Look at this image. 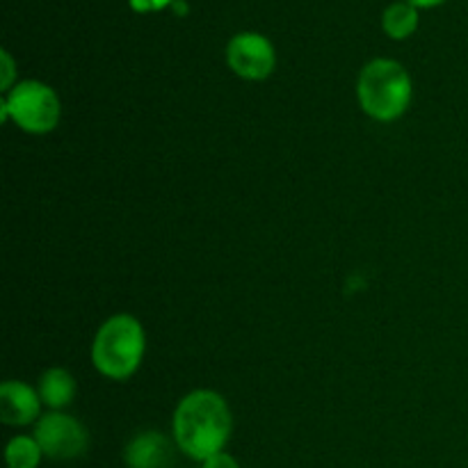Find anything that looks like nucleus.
Masks as SVG:
<instances>
[{
	"label": "nucleus",
	"instance_id": "f257e3e1",
	"mask_svg": "<svg viewBox=\"0 0 468 468\" xmlns=\"http://www.w3.org/2000/svg\"><path fill=\"white\" fill-rule=\"evenodd\" d=\"M233 419L219 393L199 388L178 402L172 419V439L176 448L195 462H206L227 448Z\"/></svg>",
	"mask_w": 468,
	"mask_h": 468
},
{
	"label": "nucleus",
	"instance_id": "f03ea898",
	"mask_svg": "<svg viewBox=\"0 0 468 468\" xmlns=\"http://www.w3.org/2000/svg\"><path fill=\"white\" fill-rule=\"evenodd\" d=\"M146 352V336L140 320L128 314L112 315L96 332L91 343V364L103 378L123 382L140 368Z\"/></svg>",
	"mask_w": 468,
	"mask_h": 468
},
{
	"label": "nucleus",
	"instance_id": "7ed1b4c3",
	"mask_svg": "<svg viewBox=\"0 0 468 468\" xmlns=\"http://www.w3.org/2000/svg\"><path fill=\"white\" fill-rule=\"evenodd\" d=\"M361 110L375 122H396L411 103V78L396 59L378 58L366 64L356 80Z\"/></svg>",
	"mask_w": 468,
	"mask_h": 468
},
{
	"label": "nucleus",
	"instance_id": "20e7f679",
	"mask_svg": "<svg viewBox=\"0 0 468 468\" xmlns=\"http://www.w3.org/2000/svg\"><path fill=\"white\" fill-rule=\"evenodd\" d=\"M62 114L58 94L50 85L39 80H21L5 94L3 119H12L21 131L30 135H46L55 131Z\"/></svg>",
	"mask_w": 468,
	"mask_h": 468
},
{
	"label": "nucleus",
	"instance_id": "39448f33",
	"mask_svg": "<svg viewBox=\"0 0 468 468\" xmlns=\"http://www.w3.org/2000/svg\"><path fill=\"white\" fill-rule=\"evenodd\" d=\"M32 437L44 451V457L53 462L78 460L90 448V434L85 425L64 411H48L35 423Z\"/></svg>",
	"mask_w": 468,
	"mask_h": 468
},
{
	"label": "nucleus",
	"instance_id": "423d86ee",
	"mask_svg": "<svg viewBox=\"0 0 468 468\" xmlns=\"http://www.w3.org/2000/svg\"><path fill=\"white\" fill-rule=\"evenodd\" d=\"M227 62L231 71L245 80H265L277 67V53L268 37L240 32L229 41Z\"/></svg>",
	"mask_w": 468,
	"mask_h": 468
},
{
	"label": "nucleus",
	"instance_id": "0eeeda50",
	"mask_svg": "<svg viewBox=\"0 0 468 468\" xmlns=\"http://www.w3.org/2000/svg\"><path fill=\"white\" fill-rule=\"evenodd\" d=\"M41 396L39 391L18 379H7L0 387V420L12 428L32 425L41 419Z\"/></svg>",
	"mask_w": 468,
	"mask_h": 468
},
{
	"label": "nucleus",
	"instance_id": "6e6552de",
	"mask_svg": "<svg viewBox=\"0 0 468 468\" xmlns=\"http://www.w3.org/2000/svg\"><path fill=\"white\" fill-rule=\"evenodd\" d=\"M176 441L158 430L135 434L123 448V464L128 468H169L174 464Z\"/></svg>",
	"mask_w": 468,
	"mask_h": 468
},
{
	"label": "nucleus",
	"instance_id": "1a4fd4ad",
	"mask_svg": "<svg viewBox=\"0 0 468 468\" xmlns=\"http://www.w3.org/2000/svg\"><path fill=\"white\" fill-rule=\"evenodd\" d=\"M41 402L50 411H62L76 398V379L64 368H48L39 379Z\"/></svg>",
	"mask_w": 468,
	"mask_h": 468
},
{
	"label": "nucleus",
	"instance_id": "9d476101",
	"mask_svg": "<svg viewBox=\"0 0 468 468\" xmlns=\"http://www.w3.org/2000/svg\"><path fill=\"white\" fill-rule=\"evenodd\" d=\"M382 27L391 39H407L419 27V9L407 3V0L388 5L384 9Z\"/></svg>",
	"mask_w": 468,
	"mask_h": 468
},
{
	"label": "nucleus",
	"instance_id": "9b49d317",
	"mask_svg": "<svg viewBox=\"0 0 468 468\" xmlns=\"http://www.w3.org/2000/svg\"><path fill=\"white\" fill-rule=\"evenodd\" d=\"M44 451L35 437H14L5 448L7 468H39Z\"/></svg>",
	"mask_w": 468,
	"mask_h": 468
},
{
	"label": "nucleus",
	"instance_id": "f8f14e48",
	"mask_svg": "<svg viewBox=\"0 0 468 468\" xmlns=\"http://www.w3.org/2000/svg\"><path fill=\"white\" fill-rule=\"evenodd\" d=\"M0 59H3V76H0V87H3V91H9L14 87L12 82H14V76H16V67H14V59L7 50H0Z\"/></svg>",
	"mask_w": 468,
	"mask_h": 468
},
{
	"label": "nucleus",
	"instance_id": "ddd939ff",
	"mask_svg": "<svg viewBox=\"0 0 468 468\" xmlns=\"http://www.w3.org/2000/svg\"><path fill=\"white\" fill-rule=\"evenodd\" d=\"M201 468H240L238 460L233 455H229L227 451L218 452V455L208 457L206 462H201Z\"/></svg>",
	"mask_w": 468,
	"mask_h": 468
},
{
	"label": "nucleus",
	"instance_id": "4468645a",
	"mask_svg": "<svg viewBox=\"0 0 468 468\" xmlns=\"http://www.w3.org/2000/svg\"><path fill=\"white\" fill-rule=\"evenodd\" d=\"M131 3V7L135 9V12H160V9L167 7L172 0H128Z\"/></svg>",
	"mask_w": 468,
	"mask_h": 468
},
{
	"label": "nucleus",
	"instance_id": "2eb2a0df",
	"mask_svg": "<svg viewBox=\"0 0 468 468\" xmlns=\"http://www.w3.org/2000/svg\"><path fill=\"white\" fill-rule=\"evenodd\" d=\"M410 5H414L416 9H428V7H437V5L446 3V0H407Z\"/></svg>",
	"mask_w": 468,
	"mask_h": 468
}]
</instances>
